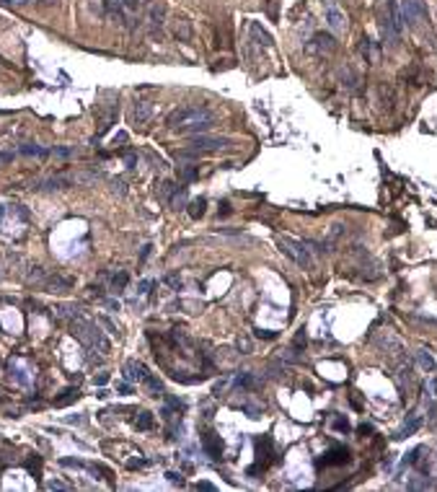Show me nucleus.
I'll return each mask as SVG.
<instances>
[{
  "mask_svg": "<svg viewBox=\"0 0 437 492\" xmlns=\"http://www.w3.org/2000/svg\"><path fill=\"white\" fill-rule=\"evenodd\" d=\"M106 381H109V376H106V373H101V376H99V378H96V384H99V386H104V384H106Z\"/></svg>",
  "mask_w": 437,
  "mask_h": 492,
  "instance_id": "obj_41",
  "label": "nucleus"
},
{
  "mask_svg": "<svg viewBox=\"0 0 437 492\" xmlns=\"http://www.w3.org/2000/svg\"><path fill=\"white\" fill-rule=\"evenodd\" d=\"M409 489H419V487H429V479L427 477H419V479H411L409 484H406Z\"/></svg>",
  "mask_w": 437,
  "mask_h": 492,
  "instance_id": "obj_33",
  "label": "nucleus"
},
{
  "mask_svg": "<svg viewBox=\"0 0 437 492\" xmlns=\"http://www.w3.org/2000/svg\"><path fill=\"white\" fill-rule=\"evenodd\" d=\"M419 428H422V417H419V415H411V417H409V422H404V428L396 433V438H409V435L417 433Z\"/></svg>",
  "mask_w": 437,
  "mask_h": 492,
  "instance_id": "obj_16",
  "label": "nucleus"
},
{
  "mask_svg": "<svg viewBox=\"0 0 437 492\" xmlns=\"http://www.w3.org/2000/svg\"><path fill=\"white\" fill-rule=\"evenodd\" d=\"M171 34L176 36L179 42H191V21L189 18H173V26H171Z\"/></svg>",
  "mask_w": 437,
  "mask_h": 492,
  "instance_id": "obj_10",
  "label": "nucleus"
},
{
  "mask_svg": "<svg viewBox=\"0 0 437 492\" xmlns=\"http://www.w3.org/2000/svg\"><path fill=\"white\" fill-rule=\"evenodd\" d=\"M205 208H207V199H205V197L194 199V202H189V215H191L194 220H200V218L205 215Z\"/></svg>",
  "mask_w": 437,
  "mask_h": 492,
  "instance_id": "obj_21",
  "label": "nucleus"
},
{
  "mask_svg": "<svg viewBox=\"0 0 437 492\" xmlns=\"http://www.w3.org/2000/svg\"><path fill=\"white\" fill-rule=\"evenodd\" d=\"M145 381H148V389H150V394H153V396H158V394L163 391V386H161V381H156V378H150V376H148V378H145Z\"/></svg>",
  "mask_w": 437,
  "mask_h": 492,
  "instance_id": "obj_32",
  "label": "nucleus"
},
{
  "mask_svg": "<svg viewBox=\"0 0 437 492\" xmlns=\"http://www.w3.org/2000/svg\"><path fill=\"white\" fill-rule=\"evenodd\" d=\"M135 163H137V155H135V153H129V155H127V166H129V169H135Z\"/></svg>",
  "mask_w": 437,
  "mask_h": 492,
  "instance_id": "obj_39",
  "label": "nucleus"
},
{
  "mask_svg": "<svg viewBox=\"0 0 437 492\" xmlns=\"http://www.w3.org/2000/svg\"><path fill=\"white\" fill-rule=\"evenodd\" d=\"M73 285V280H68V277H60V275H47V280H44V285L41 288H47V290H68Z\"/></svg>",
  "mask_w": 437,
  "mask_h": 492,
  "instance_id": "obj_15",
  "label": "nucleus"
},
{
  "mask_svg": "<svg viewBox=\"0 0 437 492\" xmlns=\"http://www.w3.org/2000/svg\"><path fill=\"white\" fill-rule=\"evenodd\" d=\"M404 26H406V24H404V16H401L399 0H388L385 13H383V18H380V29H383V39L391 44V47H396V44H399V36H401Z\"/></svg>",
  "mask_w": 437,
  "mask_h": 492,
  "instance_id": "obj_3",
  "label": "nucleus"
},
{
  "mask_svg": "<svg viewBox=\"0 0 437 492\" xmlns=\"http://www.w3.org/2000/svg\"><path fill=\"white\" fill-rule=\"evenodd\" d=\"M13 161V153H0V166H6Z\"/></svg>",
  "mask_w": 437,
  "mask_h": 492,
  "instance_id": "obj_38",
  "label": "nucleus"
},
{
  "mask_svg": "<svg viewBox=\"0 0 437 492\" xmlns=\"http://www.w3.org/2000/svg\"><path fill=\"white\" fill-rule=\"evenodd\" d=\"M205 451L212 456V459H217V456H220L223 454V443H220V438H215L212 433L205 438Z\"/></svg>",
  "mask_w": 437,
  "mask_h": 492,
  "instance_id": "obj_18",
  "label": "nucleus"
},
{
  "mask_svg": "<svg viewBox=\"0 0 437 492\" xmlns=\"http://www.w3.org/2000/svg\"><path fill=\"white\" fill-rule=\"evenodd\" d=\"M179 176L184 179V182H191V179L197 176V169L194 166H179Z\"/></svg>",
  "mask_w": 437,
  "mask_h": 492,
  "instance_id": "obj_29",
  "label": "nucleus"
},
{
  "mask_svg": "<svg viewBox=\"0 0 437 492\" xmlns=\"http://www.w3.org/2000/svg\"><path fill=\"white\" fill-rule=\"evenodd\" d=\"M326 24H329L334 31H344L347 29V18L336 6H326Z\"/></svg>",
  "mask_w": 437,
  "mask_h": 492,
  "instance_id": "obj_12",
  "label": "nucleus"
},
{
  "mask_svg": "<svg viewBox=\"0 0 437 492\" xmlns=\"http://www.w3.org/2000/svg\"><path fill=\"white\" fill-rule=\"evenodd\" d=\"M75 150L73 148H68V145H57V148H52V155L55 158H70Z\"/></svg>",
  "mask_w": 437,
  "mask_h": 492,
  "instance_id": "obj_28",
  "label": "nucleus"
},
{
  "mask_svg": "<svg viewBox=\"0 0 437 492\" xmlns=\"http://www.w3.org/2000/svg\"><path fill=\"white\" fill-rule=\"evenodd\" d=\"M308 50H313V52H334L336 50V42H334L331 34H316L313 42L308 44Z\"/></svg>",
  "mask_w": 437,
  "mask_h": 492,
  "instance_id": "obj_11",
  "label": "nucleus"
},
{
  "mask_svg": "<svg viewBox=\"0 0 437 492\" xmlns=\"http://www.w3.org/2000/svg\"><path fill=\"white\" fill-rule=\"evenodd\" d=\"M360 50H362V55H365V60H367L370 65H375V62H378V57H380V55H378L375 44L370 42V39H362V47H360Z\"/></svg>",
  "mask_w": 437,
  "mask_h": 492,
  "instance_id": "obj_20",
  "label": "nucleus"
},
{
  "mask_svg": "<svg viewBox=\"0 0 437 492\" xmlns=\"http://www.w3.org/2000/svg\"><path fill=\"white\" fill-rule=\"evenodd\" d=\"M26 466H29V472H31L36 479L41 477V461H39L36 456H34V459H29V464H26Z\"/></svg>",
  "mask_w": 437,
  "mask_h": 492,
  "instance_id": "obj_31",
  "label": "nucleus"
},
{
  "mask_svg": "<svg viewBox=\"0 0 437 492\" xmlns=\"http://www.w3.org/2000/svg\"><path fill=\"white\" fill-rule=\"evenodd\" d=\"M70 334L78 342H83L85 347H99L101 352H109V342L104 340L101 329L88 319H73L70 321Z\"/></svg>",
  "mask_w": 437,
  "mask_h": 492,
  "instance_id": "obj_2",
  "label": "nucleus"
},
{
  "mask_svg": "<svg viewBox=\"0 0 437 492\" xmlns=\"http://www.w3.org/2000/svg\"><path fill=\"white\" fill-rule=\"evenodd\" d=\"M135 425H137L140 430H150V428H153V415H150V412H140L137 420H135Z\"/></svg>",
  "mask_w": 437,
  "mask_h": 492,
  "instance_id": "obj_26",
  "label": "nucleus"
},
{
  "mask_svg": "<svg viewBox=\"0 0 437 492\" xmlns=\"http://www.w3.org/2000/svg\"><path fill=\"white\" fill-rule=\"evenodd\" d=\"M117 391H122V394H129V386H127V384H119V386H117Z\"/></svg>",
  "mask_w": 437,
  "mask_h": 492,
  "instance_id": "obj_43",
  "label": "nucleus"
},
{
  "mask_svg": "<svg viewBox=\"0 0 437 492\" xmlns=\"http://www.w3.org/2000/svg\"><path fill=\"white\" fill-rule=\"evenodd\" d=\"M153 111H156V104H153V101H137L135 104V111H132V119L137 125H145V122H150Z\"/></svg>",
  "mask_w": 437,
  "mask_h": 492,
  "instance_id": "obj_13",
  "label": "nucleus"
},
{
  "mask_svg": "<svg viewBox=\"0 0 437 492\" xmlns=\"http://www.w3.org/2000/svg\"><path fill=\"white\" fill-rule=\"evenodd\" d=\"M233 140L230 138H210V135H197L189 140V150L194 153H215V150H223L228 148Z\"/></svg>",
  "mask_w": 437,
  "mask_h": 492,
  "instance_id": "obj_5",
  "label": "nucleus"
},
{
  "mask_svg": "<svg viewBox=\"0 0 437 492\" xmlns=\"http://www.w3.org/2000/svg\"><path fill=\"white\" fill-rule=\"evenodd\" d=\"M75 399H78V389H65L62 396L55 399V404L57 407H65V404H70V401H75Z\"/></svg>",
  "mask_w": 437,
  "mask_h": 492,
  "instance_id": "obj_22",
  "label": "nucleus"
},
{
  "mask_svg": "<svg viewBox=\"0 0 437 492\" xmlns=\"http://www.w3.org/2000/svg\"><path fill=\"white\" fill-rule=\"evenodd\" d=\"M238 350H241L244 355H249L251 352V340L249 337H238Z\"/></svg>",
  "mask_w": 437,
  "mask_h": 492,
  "instance_id": "obj_35",
  "label": "nucleus"
},
{
  "mask_svg": "<svg viewBox=\"0 0 437 492\" xmlns=\"http://www.w3.org/2000/svg\"><path fill=\"white\" fill-rule=\"evenodd\" d=\"M215 122V111L207 106H179L166 117V125L176 132H197L207 130Z\"/></svg>",
  "mask_w": 437,
  "mask_h": 492,
  "instance_id": "obj_1",
  "label": "nucleus"
},
{
  "mask_svg": "<svg viewBox=\"0 0 437 492\" xmlns=\"http://www.w3.org/2000/svg\"><path fill=\"white\" fill-rule=\"evenodd\" d=\"M336 428L339 430H349V422L347 420H336Z\"/></svg>",
  "mask_w": 437,
  "mask_h": 492,
  "instance_id": "obj_40",
  "label": "nucleus"
},
{
  "mask_svg": "<svg viewBox=\"0 0 437 492\" xmlns=\"http://www.w3.org/2000/svg\"><path fill=\"white\" fill-rule=\"evenodd\" d=\"M31 285H44V280H47V275H44V270L41 267H31V272H29V277H26Z\"/></svg>",
  "mask_w": 437,
  "mask_h": 492,
  "instance_id": "obj_24",
  "label": "nucleus"
},
{
  "mask_svg": "<svg viewBox=\"0 0 437 492\" xmlns=\"http://www.w3.org/2000/svg\"><path fill=\"white\" fill-rule=\"evenodd\" d=\"M417 363L422 365V371H427V373H432L434 371V357L429 355V350H424V347H419L417 350Z\"/></svg>",
  "mask_w": 437,
  "mask_h": 492,
  "instance_id": "obj_19",
  "label": "nucleus"
},
{
  "mask_svg": "<svg viewBox=\"0 0 437 492\" xmlns=\"http://www.w3.org/2000/svg\"><path fill=\"white\" fill-rule=\"evenodd\" d=\"M251 34L259 39V44H264V47H269V44H272V36H269L264 29H261L259 24H251Z\"/></svg>",
  "mask_w": 437,
  "mask_h": 492,
  "instance_id": "obj_23",
  "label": "nucleus"
},
{
  "mask_svg": "<svg viewBox=\"0 0 437 492\" xmlns=\"http://www.w3.org/2000/svg\"><path fill=\"white\" fill-rule=\"evenodd\" d=\"M119 3L124 6V11H137V6H140V0H119Z\"/></svg>",
  "mask_w": 437,
  "mask_h": 492,
  "instance_id": "obj_37",
  "label": "nucleus"
},
{
  "mask_svg": "<svg viewBox=\"0 0 437 492\" xmlns=\"http://www.w3.org/2000/svg\"><path fill=\"white\" fill-rule=\"evenodd\" d=\"M104 3V8H106V13L112 16L117 24H122V26H127L129 24V18H127V11H124V6L119 3V0H101Z\"/></svg>",
  "mask_w": 437,
  "mask_h": 492,
  "instance_id": "obj_9",
  "label": "nucleus"
},
{
  "mask_svg": "<svg viewBox=\"0 0 437 492\" xmlns=\"http://www.w3.org/2000/svg\"><path fill=\"white\" fill-rule=\"evenodd\" d=\"M50 489H68V487H65L62 482H52V484H50Z\"/></svg>",
  "mask_w": 437,
  "mask_h": 492,
  "instance_id": "obj_42",
  "label": "nucleus"
},
{
  "mask_svg": "<svg viewBox=\"0 0 437 492\" xmlns=\"http://www.w3.org/2000/svg\"><path fill=\"white\" fill-rule=\"evenodd\" d=\"M163 18H166V6L163 3H153L150 11H148V26H150V34L153 36H161Z\"/></svg>",
  "mask_w": 437,
  "mask_h": 492,
  "instance_id": "obj_7",
  "label": "nucleus"
},
{
  "mask_svg": "<svg viewBox=\"0 0 437 492\" xmlns=\"http://www.w3.org/2000/svg\"><path fill=\"white\" fill-rule=\"evenodd\" d=\"M401 16H404V24L409 26H417L427 18V6L424 0H401Z\"/></svg>",
  "mask_w": 437,
  "mask_h": 492,
  "instance_id": "obj_6",
  "label": "nucleus"
},
{
  "mask_svg": "<svg viewBox=\"0 0 437 492\" xmlns=\"http://www.w3.org/2000/svg\"><path fill=\"white\" fill-rule=\"evenodd\" d=\"M342 461H347V451H342V448H336L331 454V459H323V464H342Z\"/></svg>",
  "mask_w": 437,
  "mask_h": 492,
  "instance_id": "obj_30",
  "label": "nucleus"
},
{
  "mask_svg": "<svg viewBox=\"0 0 437 492\" xmlns=\"http://www.w3.org/2000/svg\"><path fill=\"white\" fill-rule=\"evenodd\" d=\"M184 202H186V189L181 187V189H176V194H173L171 208H173V210H184Z\"/></svg>",
  "mask_w": 437,
  "mask_h": 492,
  "instance_id": "obj_25",
  "label": "nucleus"
},
{
  "mask_svg": "<svg viewBox=\"0 0 437 492\" xmlns=\"http://www.w3.org/2000/svg\"><path fill=\"white\" fill-rule=\"evenodd\" d=\"M176 184H173V182H163L161 187H158V199H161V202L163 205H171V199H173V194H176Z\"/></svg>",
  "mask_w": 437,
  "mask_h": 492,
  "instance_id": "obj_17",
  "label": "nucleus"
},
{
  "mask_svg": "<svg viewBox=\"0 0 437 492\" xmlns=\"http://www.w3.org/2000/svg\"><path fill=\"white\" fill-rule=\"evenodd\" d=\"M277 246H279V252L285 254V257H290L298 267H303V270H313V257H311V252H308V243H303V241H295V238H290V236H279L277 238Z\"/></svg>",
  "mask_w": 437,
  "mask_h": 492,
  "instance_id": "obj_4",
  "label": "nucleus"
},
{
  "mask_svg": "<svg viewBox=\"0 0 437 492\" xmlns=\"http://www.w3.org/2000/svg\"><path fill=\"white\" fill-rule=\"evenodd\" d=\"M18 153H21V155H34V158H47V155H52V150L41 148V145H36V143H21V145H18Z\"/></svg>",
  "mask_w": 437,
  "mask_h": 492,
  "instance_id": "obj_14",
  "label": "nucleus"
},
{
  "mask_svg": "<svg viewBox=\"0 0 437 492\" xmlns=\"http://www.w3.org/2000/svg\"><path fill=\"white\" fill-rule=\"evenodd\" d=\"M153 285H156V282H153V280H142V282L137 285V293H140V296H148V293H150V290H153Z\"/></svg>",
  "mask_w": 437,
  "mask_h": 492,
  "instance_id": "obj_34",
  "label": "nucleus"
},
{
  "mask_svg": "<svg viewBox=\"0 0 437 492\" xmlns=\"http://www.w3.org/2000/svg\"><path fill=\"white\" fill-rule=\"evenodd\" d=\"M122 373H124L127 381H145V378H148V368L140 360H127L122 365Z\"/></svg>",
  "mask_w": 437,
  "mask_h": 492,
  "instance_id": "obj_8",
  "label": "nucleus"
},
{
  "mask_svg": "<svg viewBox=\"0 0 437 492\" xmlns=\"http://www.w3.org/2000/svg\"><path fill=\"white\" fill-rule=\"evenodd\" d=\"M75 311H78L75 306H60L57 308V316H75Z\"/></svg>",
  "mask_w": 437,
  "mask_h": 492,
  "instance_id": "obj_36",
  "label": "nucleus"
},
{
  "mask_svg": "<svg viewBox=\"0 0 437 492\" xmlns=\"http://www.w3.org/2000/svg\"><path fill=\"white\" fill-rule=\"evenodd\" d=\"M112 288H114V290H124V288H127V272H124V270H119V272L112 277Z\"/></svg>",
  "mask_w": 437,
  "mask_h": 492,
  "instance_id": "obj_27",
  "label": "nucleus"
}]
</instances>
